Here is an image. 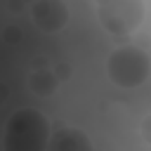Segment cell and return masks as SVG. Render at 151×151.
I'll return each mask as SVG.
<instances>
[{
    "instance_id": "obj_1",
    "label": "cell",
    "mask_w": 151,
    "mask_h": 151,
    "mask_svg": "<svg viewBox=\"0 0 151 151\" xmlns=\"http://www.w3.org/2000/svg\"><path fill=\"white\" fill-rule=\"evenodd\" d=\"M50 120L42 111L24 106L12 111L2 127V151H45L50 142Z\"/></svg>"
},
{
    "instance_id": "obj_2",
    "label": "cell",
    "mask_w": 151,
    "mask_h": 151,
    "mask_svg": "<svg viewBox=\"0 0 151 151\" xmlns=\"http://www.w3.org/2000/svg\"><path fill=\"white\" fill-rule=\"evenodd\" d=\"M106 78L120 90H137L151 76L149 52L134 42H123L106 57Z\"/></svg>"
},
{
    "instance_id": "obj_3",
    "label": "cell",
    "mask_w": 151,
    "mask_h": 151,
    "mask_svg": "<svg viewBox=\"0 0 151 151\" xmlns=\"http://www.w3.org/2000/svg\"><path fill=\"white\" fill-rule=\"evenodd\" d=\"M94 14L99 26L113 38L134 35L146 19L144 0H94Z\"/></svg>"
},
{
    "instance_id": "obj_4",
    "label": "cell",
    "mask_w": 151,
    "mask_h": 151,
    "mask_svg": "<svg viewBox=\"0 0 151 151\" xmlns=\"http://www.w3.org/2000/svg\"><path fill=\"white\" fill-rule=\"evenodd\" d=\"M31 21L42 33H61L68 26L71 12L64 0H33L31 2Z\"/></svg>"
},
{
    "instance_id": "obj_5",
    "label": "cell",
    "mask_w": 151,
    "mask_h": 151,
    "mask_svg": "<svg viewBox=\"0 0 151 151\" xmlns=\"http://www.w3.org/2000/svg\"><path fill=\"white\" fill-rule=\"evenodd\" d=\"M45 151H94L90 134L73 125H61L50 132V142Z\"/></svg>"
},
{
    "instance_id": "obj_6",
    "label": "cell",
    "mask_w": 151,
    "mask_h": 151,
    "mask_svg": "<svg viewBox=\"0 0 151 151\" xmlns=\"http://www.w3.org/2000/svg\"><path fill=\"white\" fill-rule=\"evenodd\" d=\"M57 87H59L57 71H52V68H35V71H31V76H28V90H31V94L47 99V97H52L57 92Z\"/></svg>"
},
{
    "instance_id": "obj_7",
    "label": "cell",
    "mask_w": 151,
    "mask_h": 151,
    "mask_svg": "<svg viewBox=\"0 0 151 151\" xmlns=\"http://www.w3.org/2000/svg\"><path fill=\"white\" fill-rule=\"evenodd\" d=\"M2 38H5L7 45H17L21 40V28L19 26H5L2 28Z\"/></svg>"
},
{
    "instance_id": "obj_8",
    "label": "cell",
    "mask_w": 151,
    "mask_h": 151,
    "mask_svg": "<svg viewBox=\"0 0 151 151\" xmlns=\"http://www.w3.org/2000/svg\"><path fill=\"white\" fill-rule=\"evenodd\" d=\"M149 116H144V120H142V137H144V142L149 144Z\"/></svg>"
},
{
    "instance_id": "obj_9",
    "label": "cell",
    "mask_w": 151,
    "mask_h": 151,
    "mask_svg": "<svg viewBox=\"0 0 151 151\" xmlns=\"http://www.w3.org/2000/svg\"><path fill=\"white\" fill-rule=\"evenodd\" d=\"M5 99H7V87H5V85H0V104H2Z\"/></svg>"
}]
</instances>
